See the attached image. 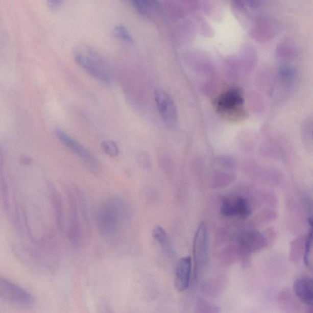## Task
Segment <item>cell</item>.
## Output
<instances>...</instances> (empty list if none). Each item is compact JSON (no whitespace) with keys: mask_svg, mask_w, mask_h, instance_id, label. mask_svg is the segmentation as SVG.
I'll use <instances>...</instances> for the list:
<instances>
[{"mask_svg":"<svg viewBox=\"0 0 313 313\" xmlns=\"http://www.w3.org/2000/svg\"><path fill=\"white\" fill-rule=\"evenodd\" d=\"M73 55L77 64L94 79L104 82L112 79V72L107 61L92 46L79 44L74 49Z\"/></svg>","mask_w":313,"mask_h":313,"instance_id":"1","label":"cell"},{"mask_svg":"<svg viewBox=\"0 0 313 313\" xmlns=\"http://www.w3.org/2000/svg\"><path fill=\"white\" fill-rule=\"evenodd\" d=\"M125 213L123 204L116 199L105 201L99 207L97 223L99 231L105 236L110 237L116 233Z\"/></svg>","mask_w":313,"mask_h":313,"instance_id":"2","label":"cell"},{"mask_svg":"<svg viewBox=\"0 0 313 313\" xmlns=\"http://www.w3.org/2000/svg\"><path fill=\"white\" fill-rule=\"evenodd\" d=\"M208 226L201 222L195 232L193 244L194 276L198 280L203 274L208 263L210 252Z\"/></svg>","mask_w":313,"mask_h":313,"instance_id":"3","label":"cell"},{"mask_svg":"<svg viewBox=\"0 0 313 313\" xmlns=\"http://www.w3.org/2000/svg\"><path fill=\"white\" fill-rule=\"evenodd\" d=\"M273 236L274 233L271 231L264 233L256 230L246 231L242 234L238 245L241 251L240 261L243 262V265L249 264L250 256L252 254L258 253L266 249Z\"/></svg>","mask_w":313,"mask_h":313,"instance_id":"4","label":"cell"},{"mask_svg":"<svg viewBox=\"0 0 313 313\" xmlns=\"http://www.w3.org/2000/svg\"><path fill=\"white\" fill-rule=\"evenodd\" d=\"M0 298L20 306H30L35 302L33 296L19 285L0 277Z\"/></svg>","mask_w":313,"mask_h":313,"instance_id":"5","label":"cell"},{"mask_svg":"<svg viewBox=\"0 0 313 313\" xmlns=\"http://www.w3.org/2000/svg\"><path fill=\"white\" fill-rule=\"evenodd\" d=\"M154 98L163 123L168 128H174L178 122V111L174 101L168 93L161 88L155 90Z\"/></svg>","mask_w":313,"mask_h":313,"instance_id":"6","label":"cell"},{"mask_svg":"<svg viewBox=\"0 0 313 313\" xmlns=\"http://www.w3.org/2000/svg\"><path fill=\"white\" fill-rule=\"evenodd\" d=\"M56 135H57L59 140L65 147L72 151L73 153L77 155L80 159H82L86 166L92 172L97 173L99 172V166L97 160L89 153L87 149L85 148L79 141H77L76 139L71 137L66 132H65L60 128L56 129Z\"/></svg>","mask_w":313,"mask_h":313,"instance_id":"7","label":"cell"},{"mask_svg":"<svg viewBox=\"0 0 313 313\" xmlns=\"http://www.w3.org/2000/svg\"><path fill=\"white\" fill-rule=\"evenodd\" d=\"M221 211L225 216H238L246 219L252 212V206L248 198L243 197L226 198L222 200Z\"/></svg>","mask_w":313,"mask_h":313,"instance_id":"8","label":"cell"},{"mask_svg":"<svg viewBox=\"0 0 313 313\" xmlns=\"http://www.w3.org/2000/svg\"><path fill=\"white\" fill-rule=\"evenodd\" d=\"M192 269V260L190 256L182 257L176 265L175 284L176 290L182 292L190 286Z\"/></svg>","mask_w":313,"mask_h":313,"instance_id":"9","label":"cell"},{"mask_svg":"<svg viewBox=\"0 0 313 313\" xmlns=\"http://www.w3.org/2000/svg\"><path fill=\"white\" fill-rule=\"evenodd\" d=\"M251 36L257 42L263 43L272 41L275 36V29L268 18L259 17L255 20L250 31Z\"/></svg>","mask_w":313,"mask_h":313,"instance_id":"10","label":"cell"},{"mask_svg":"<svg viewBox=\"0 0 313 313\" xmlns=\"http://www.w3.org/2000/svg\"><path fill=\"white\" fill-rule=\"evenodd\" d=\"M68 201H69L70 215L69 236L71 243L75 246L79 242L80 224L77 200L71 191L68 193Z\"/></svg>","mask_w":313,"mask_h":313,"instance_id":"11","label":"cell"},{"mask_svg":"<svg viewBox=\"0 0 313 313\" xmlns=\"http://www.w3.org/2000/svg\"><path fill=\"white\" fill-rule=\"evenodd\" d=\"M294 294L300 302L312 306L313 300L312 281L309 277L297 278L293 285Z\"/></svg>","mask_w":313,"mask_h":313,"instance_id":"12","label":"cell"},{"mask_svg":"<svg viewBox=\"0 0 313 313\" xmlns=\"http://www.w3.org/2000/svg\"><path fill=\"white\" fill-rule=\"evenodd\" d=\"M227 284V280L225 277L216 276L204 281L201 285V291L204 296L215 299L224 293Z\"/></svg>","mask_w":313,"mask_h":313,"instance_id":"13","label":"cell"},{"mask_svg":"<svg viewBox=\"0 0 313 313\" xmlns=\"http://www.w3.org/2000/svg\"><path fill=\"white\" fill-rule=\"evenodd\" d=\"M50 198L55 214L56 224L60 231L64 229V210L63 200L57 189L52 185H49Z\"/></svg>","mask_w":313,"mask_h":313,"instance_id":"14","label":"cell"},{"mask_svg":"<svg viewBox=\"0 0 313 313\" xmlns=\"http://www.w3.org/2000/svg\"><path fill=\"white\" fill-rule=\"evenodd\" d=\"M241 251L236 244H228L222 248L219 253V260L222 266L229 267L240 261Z\"/></svg>","mask_w":313,"mask_h":313,"instance_id":"15","label":"cell"},{"mask_svg":"<svg viewBox=\"0 0 313 313\" xmlns=\"http://www.w3.org/2000/svg\"><path fill=\"white\" fill-rule=\"evenodd\" d=\"M152 235L166 255L170 257L174 256V249L172 242L168 234L162 226L160 225L154 226L152 230Z\"/></svg>","mask_w":313,"mask_h":313,"instance_id":"16","label":"cell"},{"mask_svg":"<svg viewBox=\"0 0 313 313\" xmlns=\"http://www.w3.org/2000/svg\"><path fill=\"white\" fill-rule=\"evenodd\" d=\"M242 103H243V99L239 92L236 91H230L222 96L219 101L218 105L221 110L227 111L233 109Z\"/></svg>","mask_w":313,"mask_h":313,"instance_id":"17","label":"cell"},{"mask_svg":"<svg viewBox=\"0 0 313 313\" xmlns=\"http://www.w3.org/2000/svg\"><path fill=\"white\" fill-rule=\"evenodd\" d=\"M277 52L280 58L290 60L295 58L297 55V46L293 39L289 38L284 39L278 44Z\"/></svg>","mask_w":313,"mask_h":313,"instance_id":"18","label":"cell"},{"mask_svg":"<svg viewBox=\"0 0 313 313\" xmlns=\"http://www.w3.org/2000/svg\"><path fill=\"white\" fill-rule=\"evenodd\" d=\"M306 237H299L295 238L291 243L290 259L294 263L300 261L304 255Z\"/></svg>","mask_w":313,"mask_h":313,"instance_id":"19","label":"cell"},{"mask_svg":"<svg viewBox=\"0 0 313 313\" xmlns=\"http://www.w3.org/2000/svg\"><path fill=\"white\" fill-rule=\"evenodd\" d=\"M277 213L274 210L267 208L261 210L253 219L255 224L262 225L274 221L277 218Z\"/></svg>","mask_w":313,"mask_h":313,"instance_id":"20","label":"cell"},{"mask_svg":"<svg viewBox=\"0 0 313 313\" xmlns=\"http://www.w3.org/2000/svg\"><path fill=\"white\" fill-rule=\"evenodd\" d=\"M196 312L202 313H216L221 312L218 306L203 298H198L196 302Z\"/></svg>","mask_w":313,"mask_h":313,"instance_id":"21","label":"cell"},{"mask_svg":"<svg viewBox=\"0 0 313 313\" xmlns=\"http://www.w3.org/2000/svg\"><path fill=\"white\" fill-rule=\"evenodd\" d=\"M312 226H311L308 234L306 237L305 252L303 258L305 265L310 269H312Z\"/></svg>","mask_w":313,"mask_h":313,"instance_id":"22","label":"cell"},{"mask_svg":"<svg viewBox=\"0 0 313 313\" xmlns=\"http://www.w3.org/2000/svg\"><path fill=\"white\" fill-rule=\"evenodd\" d=\"M113 34L114 36L117 39H121L122 41L128 43L130 44H134V38H133L131 34L129 33L127 28L123 26V25H119V26L114 28Z\"/></svg>","mask_w":313,"mask_h":313,"instance_id":"23","label":"cell"},{"mask_svg":"<svg viewBox=\"0 0 313 313\" xmlns=\"http://www.w3.org/2000/svg\"><path fill=\"white\" fill-rule=\"evenodd\" d=\"M101 147L102 150L108 156L116 157L119 155V149L117 148L116 142L112 140H105L102 142Z\"/></svg>","mask_w":313,"mask_h":313,"instance_id":"24","label":"cell"},{"mask_svg":"<svg viewBox=\"0 0 313 313\" xmlns=\"http://www.w3.org/2000/svg\"><path fill=\"white\" fill-rule=\"evenodd\" d=\"M135 10L139 14L145 15L148 13L149 5L148 0H130Z\"/></svg>","mask_w":313,"mask_h":313,"instance_id":"25","label":"cell"},{"mask_svg":"<svg viewBox=\"0 0 313 313\" xmlns=\"http://www.w3.org/2000/svg\"><path fill=\"white\" fill-rule=\"evenodd\" d=\"M48 7L52 11H57L61 8L63 0H46Z\"/></svg>","mask_w":313,"mask_h":313,"instance_id":"26","label":"cell"},{"mask_svg":"<svg viewBox=\"0 0 313 313\" xmlns=\"http://www.w3.org/2000/svg\"><path fill=\"white\" fill-rule=\"evenodd\" d=\"M311 129V123L309 125V122L306 123L305 126L303 127V136H304V138L307 141L309 140V142L312 144ZM308 144H309V142Z\"/></svg>","mask_w":313,"mask_h":313,"instance_id":"27","label":"cell"},{"mask_svg":"<svg viewBox=\"0 0 313 313\" xmlns=\"http://www.w3.org/2000/svg\"><path fill=\"white\" fill-rule=\"evenodd\" d=\"M5 168V156L4 152L0 146V172H4Z\"/></svg>","mask_w":313,"mask_h":313,"instance_id":"28","label":"cell"},{"mask_svg":"<svg viewBox=\"0 0 313 313\" xmlns=\"http://www.w3.org/2000/svg\"><path fill=\"white\" fill-rule=\"evenodd\" d=\"M20 162L23 165H29L33 163V159L29 156H23L20 158Z\"/></svg>","mask_w":313,"mask_h":313,"instance_id":"29","label":"cell"},{"mask_svg":"<svg viewBox=\"0 0 313 313\" xmlns=\"http://www.w3.org/2000/svg\"><path fill=\"white\" fill-rule=\"evenodd\" d=\"M187 1H191V0H187Z\"/></svg>","mask_w":313,"mask_h":313,"instance_id":"30","label":"cell"}]
</instances>
